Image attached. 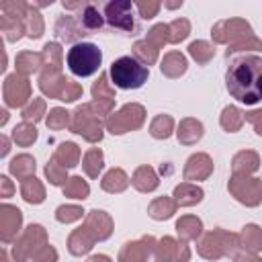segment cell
<instances>
[{
    "label": "cell",
    "mask_w": 262,
    "mask_h": 262,
    "mask_svg": "<svg viewBox=\"0 0 262 262\" xmlns=\"http://www.w3.org/2000/svg\"><path fill=\"white\" fill-rule=\"evenodd\" d=\"M123 113H125V115H129V113H137V115H143L141 106H133V111H131V106H125V108H123ZM127 127H129V119H127V117H123V123H119V125L111 127V131H113V133H123Z\"/></svg>",
    "instance_id": "obj_15"
},
{
    "label": "cell",
    "mask_w": 262,
    "mask_h": 262,
    "mask_svg": "<svg viewBox=\"0 0 262 262\" xmlns=\"http://www.w3.org/2000/svg\"><path fill=\"white\" fill-rule=\"evenodd\" d=\"M90 262H108V260H106L104 256H94V258H92Z\"/></svg>",
    "instance_id": "obj_18"
},
{
    "label": "cell",
    "mask_w": 262,
    "mask_h": 262,
    "mask_svg": "<svg viewBox=\"0 0 262 262\" xmlns=\"http://www.w3.org/2000/svg\"><path fill=\"white\" fill-rule=\"evenodd\" d=\"M133 51H135V55L141 57V61H145V63H151V61L156 59V49L149 47L147 41H137L135 47H133Z\"/></svg>",
    "instance_id": "obj_10"
},
{
    "label": "cell",
    "mask_w": 262,
    "mask_h": 262,
    "mask_svg": "<svg viewBox=\"0 0 262 262\" xmlns=\"http://www.w3.org/2000/svg\"><path fill=\"white\" fill-rule=\"evenodd\" d=\"M55 35L59 37V39H63V41H76V43H80L78 39L80 37H84L86 35V31L82 29V25H80V20H78V16H59L57 18V23H55Z\"/></svg>",
    "instance_id": "obj_6"
},
{
    "label": "cell",
    "mask_w": 262,
    "mask_h": 262,
    "mask_svg": "<svg viewBox=\"0 0 262 262\" xmlns=\"http://www.w3.org/2000/svg\"><path fill=\"white\" fill-rule=\"evenodd\" d=\"M147 76H149L147 66H143L131 55H123L111 63V80L117 88L123 90L141 88L147 82Z\"/></svg>",
    "instance_id": "obj_3"
},
{
    "label": "cell",
    "mask_w": 262,
    "mask_h": 262,
    "mask_svg": "<svg viewBox=\"0 0 262 262\" xmlns=\"http://www.w3.org/2000/svg\"><path fill=\"white\" fill-rule=\"evenodd\" d=\"M80 209H76V207H59L57 209V219L59 221H70V219H76V217H80Z\"/></svg>",
    "instance_id": "obj_17"
},
{
    "label": "cell",
    "mask_w": 262,
    "mask_h": 262,
    "mask_svg": "<svg viewBox=\"0 0 262 262\" xmlns=\"http://www.w3.org/2000/svg\"><path fill=\"white\" fill-rule=\"evenodd\" d=\"M190 53H192V57H194V59H199L201 63H205V61L213 55V49H211L207 43L199 41V43H192V45H190Z\"/></svg>",
    "instance_id": "obj_12"
},
{
    "label": "cell",
    "mask_w": 262,
    "mask_h": 262,
    "mask_svg": "<svg viewBox=\"0 0 262 262\" xmlns=\"http://www.w3.org/2000/svg\"><path fill=\"white\" fill-rule=\"evenodd\" d=\"M104 20L111 31L133 37L141 31V25L135 16V4L129 0H115L104 4Z\"/></svg>",
    "instance_id": "obj_4"
},
{
    "label": "cell",
    "mask_w": 262,
    "mask_h": 262,
    "mask_svg": "<svg viewBox=\"0 0 262 262\" xmlns=\"http://www.w3.org/2000/svg\"><path fill=\"white\" fill-rule=\"evenodd\" d=\"M100 168H102V156H100V151H96V149L88 151V156H86V172L90 176H96Z\"/></svg>",
    "instance_id": "obj_11"
},
{
    "label": "cell",
    "mask_w": 262,
    "mask_h": 262,
    "mask_svg": "<svg viewBox=\"0 0 262 262\" xmlns=\"http://www.w3.org/2000/svg\"><path fill=\"white\" fill-rule=\"evenodd\" d=\"M102 186H104L106 190H123V188L127 186V178H125V174H123L121 170H111V172L104 176Z\"/></svg>",
    "instance_id": "obj_9"
},
{
    "label": "cell",
    "mask_w": 262,
    "mask_h": 262,
    "mask_svg": "<svg viewBox=\"0 0 262 262\" xmlns=\"http://www.w3.org/2000/svg\"><path fill=\"white\" fill-rule=\"evenodd\" d=\"M172 29H176V33L170 37L172 41H180V39H184L188 35V23L186 20H174L172 23Z\"/></svg>",
    "instance_id": "obj_16"
},
{
    "label": "cell",
    "mask_w": 262,
    "mask_h": 262,
    "mask_svg": "<svg viewBox=\"0 0 262 262\" xmlns=\"http://www.w3.org/2000/svg\"><path fill=\"white\" fill-rule=\"evenodd\" d=\"M78 20H80L82 29L86 31V35H94V33H98L106 27L104 12H100V6L94 4V2H88V4L82 6V10L78 14Z\"/></svg>",
    "instance_id": "obj_5"
},
{
    "label": "cell",
    "mask_w": 262,
    "mask_h": 262,
    "mask_svg": "<svg viewBox=\"0 0 262 262\" xmlns=\"http://www.w3.org/2000/svg\"><path fill=\"white\" fill-rule=\"evenodd\" d=\"M225 84L229 94L244 102L256 104L262 100V57L258 55H239L233 57L225 72Z\"/></svg>",
    "instance_id": "obj_1"
},
{
    "label": "cell",
    "mask_w": 262,
    "mask_h": 262,
    "mask_svg": "<svg viewBox=\"0 0 262 262\" xmlns=\"http://www.w3.org/2000/svg\"><path fill=\"white\" fill-rule=\"evenodd\" d=\"M174 196L180 201V205H192V203H199L203 199V190L201 188H192L188 184H182V186H176Z\"/></svg>",
    "instance_id": "obj_7"
},
{
    "label": "cell",
    "mask_w": 262,
    "mask_h": 262,
    "mask_svg": "<svg viewBox=\"0 0 262 262\" xmlns=\"http://www.w3.org/2000/svg\"><path fill=\"white\" fill-rule=\"evenodd\" d=\"M135 186L141 188V190H151V188L158 186V178L149 168H141L135 176Z\"/></svg>",
    "instance_id": "obj_8"
},
{
    "label": "cell",
    "mask_w": 262,
    "mask_h": 262,
    "mask_svg": "<svg viewBox=\"0 0 262 262\" xmlns=\"http://www.w3.org/2000/svg\"><path fill=\"white\" fill-rule=\"evenodd\" d=\"M66 63L70 68V72L78 78H88L92 74H96L100 70L102 63V53L98 49V45L88 43V41H80L74 43L68 53H66Z\"/></svg>",
    "instance_id": "obj_2"
},
{
    "label": "cell",
    "mask_w": 262,
    "mask_h": 262,
    "mask_svg": "<svg viewBox=\"0 0 262 262\" xmlns=\"http://www.w3.org/2000/svg\"><path fill=\"white\" fill-rule=\"evenodd\" d=\"M170 127H172V121L168 117H158L154 127H151V133L156 137H168L170 135Z\"/></svg>",
    "instance_id": "obj_13"
},
{
    "label": "cell",
    "mask_w": 262,
    "mask_h": 262,
    "mask_svg": "<svg viewBox=\"0 0 262 262\" xmlns=\"http://www.w3.org/2000/svg\"><path fill=\"white\" fill-rule=\"evenodd\" d=\"M135 8L139 10V16H141V18H151V16L158 12L160 4H158V2H149V4H145V2H137Z\"/></svg>",
    "instance_id": "obj_14"
}]
</instances>
